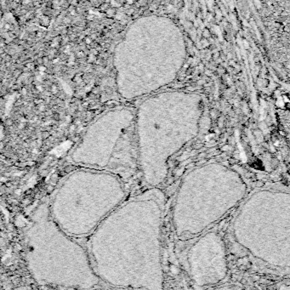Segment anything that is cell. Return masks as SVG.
<instances>
[{"instance_id": "obj_1", "label": "cell", "mask_w": 290, "mask_h": 290, "mask_svg": "<svg viewBox=\"0 0 290 290\" xmlns=\"http://www.w3.org/2000/svg\"><path fill=\"white\" fill-rule=\"evenodd\" d=\"M184 45L178 27L160 15L141 17L130 25L114 53L119 94L133 99L155 92L175 78Z\"/></svg>"}, {"instance_id": "obj_2", "label": "cell", "mask_w": 290, "mask_h": 290, "mask_svg": "<svg viewBox=\"0 0 290 290\" xmlns=\"http://www.w3.org/2000/svg\"><path fill=\"white\" fill-rule=\"evenodd\" d=\"M254 1H255V3H256V5L258 7L260 6V2H259V0H254Z\"/></svg>"}, {"instance_id": "obj_3", "label": "cell", "mask_w": 290, "mask_h": 290, "mask_svg": "<svg viewBox=\"0 0 290 290\" xmlns=\"http://www.w3.org/2000/svg\"><path fill=\"white\" fill-rule=\"evenodd\" d=\"M243 45H245L246 49H248V43H247V41H246V40H244V41H243Z\"/></svg>"}]
</instances>
